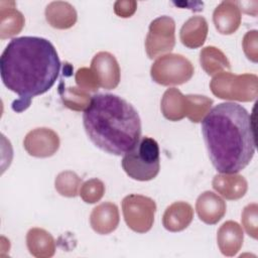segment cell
<instances>
[{
    "label": "cell",
    "instance_id": "cell-27",
    "mask_svg": "<svg viewBox=\"0 0 258 258\" xmlns=\"http://www.w3.org/2000/svg\"><path fill=\"white\" fill-rule=\"evenodd\" d=\"M258 206L256 203H252L247 205L242 212L241 222L246 233L252 237L253 239H257L258 230Z\"/></svg>",
    "mask_w": 258,
    "mask_h": 258
},
{
    "label": "cell",
    "instance_id": "cell-13",
    "mask_svg": "<svg viewBox=\"0 0 258 258\" xmlns=\"http://www.w3.org/2000/svg\"><path fill=\"white\" fill-rule=\"evenodd\" d=\"M242 20L240 8L236 1H223L213 12V22L221 34L229 35L237 31Z\"/></svg>",
    "mask_w": 258,
    "mask_h": 258
},
{
    "label": "cell",
    "instance_id": "cell-29",
    "mask_svg": "<svg viewBox=\"0 0 258 258\" xmlns=\"http://www.w3.org/2000/svg\"><path fill=\"white\" fill-rule=\"evenodd\" d=\"M258 33L257 30H250L246 32L242 40V47L245 55L253 62L258 61Z\"/></svg>",
    "mask_w": 258,
    "mask_h": 258
},
{
    "label": "cell",
    "instance_id": "cell-28",
    "mask_svg": "<svg viewBox=\"0 0 258 258\" xmlns=\"http://www.w3.org/2000/svg\"><path fill=\"white\" fill-rule=\"evenodd\" d=\"M75 81L80 89L87 92H96L100 88L96 76L89 68L79 69L76 73Z\"/></svg>",
    "mask_w": 258,
    "mask_h": 258
},
{
    "label": "cell",
    "instance_id": "cell-5",
    "mask_svg": "<svg viewBox=\"0 0 258 258\" xmlns=\"http://www.w3.org/2000/svg\"><path fill=\"white\" fill-rule=\"evenodd\" d=\"M210 89L219 99L251 102L258 96V78L254 74L235 75L222 72L213 77Z\"/></svg>",
    "mask_w": 258,
    "mask_h": 258
},
{
    "label": "cell",
    "instance_id": "cell-2",
    "mask_svg": "<svg viewBox=\"0 0 258 258\" xmlns=\"http://www.w3.org/2000/svg\"><path fill=\"white\" fill-rule=\"evenodd\" d=\"M202 133L214 167L220 173H237L252 160L255 137L247 110L236 103H221L202 122Z\"/></svg>",
    "mask_w": 258,
    "mask_h": 258
},
{
    "label": "cell",
    "instance_id": "cell-16",
    "mask_svg": "<svg viewBox=\"0 0 258 258\" xmlns=\"http://www.w3.org/2000/svg\"><path fill=\"white\" fill-rule=\"evenodd\" d=\"M194 219V209L185 202H175L169 205L162 216L163 227L172 233L186 229Z\"/></svg>",
    "mask_w": 258,
    "mask_h": 258
},
{
    "label": "cell",
    "instance_id": "cell-4",
    "mask_svg": "<svg viewBox=\"0 0 258 258\" xmlns=\"http://www.w3.org/2000/svg\"><path fill=\"white\" fill-rule=\"evenodd\" d=\"M121 165L132 179L148 181L155 178L160 169L158 143L148 136L140 138L134 147L124 154Z\"/></svg>",
    "mask_w": 258,
    "mask_h": 258
},
{
    "label": "cell",
    "instance_id": "cell-10",
    "mask_svg": "<svg viewBox=\"0 0 258 258\" xmlns=\"http://www.w3.org/2000/svg\"><path fill=\"white\" fill-rule=\"evenodd\" d=\"M90 69L96 76L101 88L112 90L119 85L121 79L120 67L112 53L108 51L96 53L91 61Z\"/></svg>",
    "mask_w": 258,
    "mask_h": 258
},
{
    "label": "cell",
    "instance_id": "cell-22",
    "mask_svg": "<svg viewBox=\"0 0 258 258\" xmlns=\"http://www.w3.org/2000/svg\"><path fill=\"white\" fill-rule=\"evenodd\" d=\"M200 63L209 76L229 71L231 64L226 54L216 46H206L200 52Z\"/></svg>",
    "mask_w": 258,
    "mask_h": 258
},
{
    "label": "cell",
    "instance_id": "cell-30",
    "mask_svg": "<svg viewBox=\"0 0 258 258\" xmlns=\"http://www.w3.org/2000/svg\"><path fill=\"white\" fill-rule=\"evenodd\" d=\"M137 9V2L134 0H119L114 3V12L121 18L131 17Z\"/></svg>",
    "mask_w": 258,
    "mask_h": 258
},
{
    "label": "cell",
    "instance_id": "cell-23",
    "mask_svg": "<svg viewBox=\"0 0 258 258\" xmlns=\"http://www.w3.org/2000/svg\"><path fill=\"white\" fill-rule=\"evenodd\" d=\"M58 93L63 105L67 108L77 112L85 111L89 107L92 100L89 92L84 91L79 87H59Z\"/></svg>",
    "mask_w": 258,
    "mask_h": 258
},
{
    "label": "cell",
    "instance_id": "cell-9",
    "mask_svg": "<svg viewBox=\"0 0 258 258\" xmlns=\"http://www.w3.org/2000/svg\"><path fill=\"white\" fill-rule=\"evenodd\" d=\"M59 137L50 128L39 127L29 131L23 140V147L26 152L37 158L52 156L59 148Z\"/></svg>",
    "mask_w": 258,
    "mask_h": 258
},
{
    "label": "cell",
    "instance_id": "cell-11",
    "mask_svg": "<svg viewBox=\"0 0 258 258\" xmlns=\"http://www.w3.org/2000/svg\"><path fill=\"white\" fill-rule=\"evenodd\" d=\"M196 211L202 222L208 225H215L225 216L227 206L226 202L217 194L206 190L197 199Z\"/></svg>",
    "mask_w": 258,
    "mask_h": 258
},
{
    "label": "cell",
    "instance_id": "cell-17",
    "mask_svg": "<svg viewBox=\"0 0 258 258\" xmlns=\"http://www.w3.org/2000/svg\"><path fill=\"white\" fill-rule=\"evenodd\" d=\"M47 23L56 29H69L73 27L78 19L75 7L66 1H52L44 11Z\"/></svg>",
    "mask_w": 258,
    "mask_h": 258
},
{
    "label": "cell",
    "instance_id": "cell-3",
    "mask_svg": "<svg viewBox=\"0 0 258 258\" xmlns=\"http://www.w3.org/2000/svg\"><path fill=\"white\" fill-rule=\"evenodd\" d=\"M83 124L90 140L101 150L125 154L141 136V121L136 109L113 94H97L84 111Z\"/></svg>",
    "mask_w": 258,
    "mask_h": 258
},
{
    "label": "cell",
    "instance_id": "cell-7",
    "mask_svg": "<svg viewBox=\"0 0 258 258\" xmlns=\"http://www.w3.org/2000/svg\"><path fill=\"white\" fill-rule=\"evenodd\" d=\"M156 212L155 202L142 195H128L122 201L123 218L129 229L144 234L148 232L154 223Z\"/></svg>",
    "mask_w": 258,
    "mask_h": 258
},
{
    "label": "cell",
    "instance_id": "cell-18",
    "mask_svg": "<svg viewBox=\"0 0 258 258\" xmlns=\"http://www.w3.org/2000/svg\"><path fill=\"white\" fill-rule=\"evenodd\" d=\"M209 26L205 17L192 16L181 26L179 38L181 43L187 48L201 47L208 36Z\"/></svg>",
    "mask_w": 258,
    "mask_h": 258
},
{
    "label": "cell",
    "instance_id": "cell-15",
    "mask_svg": "<svg viewBox=\"0 0 258 258\" xmlns=\"http://www.w3.org/2000/svg\"><path fill=\"white\" fill-rule=\"evenodd\" d=\"M244 233L235 221L225 222L217 232V243L221 253L227 257L235 256L242 248Z\"/></svg>",
    "mask_w": 258,
    "mask_h": 258
},
{
    "label": "cell",
    "instance_id": "cell-21",
    "mask_svg": "<svg viewBox=\"0 0 258 258\" xmlns=\"http://www.w3.org/2000/svg\"><path fill=\"white\" fill-rule=\"evenodd\" d=\"M25 23L23 14L15 8V2H8V7L0 4V38L5 39L18 34Z\"/></svg>",
    "mask_w": 258,
    "mask_h": 258
},
{
    "label": "cell",
    "instance_id": "cell-24",
    "mask_svg": "<svg viewBox=\"0 0 258 258\" xmlns=\"http://www.w3.org/2000/svg\"><path fill=\"white\" fill-rule=\"evenodd\" d=\"M82 178L72 170L59 172L54 179V188L62 197L75 198L79 195Z\"/></svg>",
    "mask_w": 258,
    "mask_h": 258
},
{
    "label": "cell",
    "instance_id": "cell-26",
    "mask_svg": "<svg viewBox=\"0 0 258 258\" xmlns=\"http://www.w3.org/2000/svg\"><path fill=\"white\" fill-rule=\"evenodd\" d=\"M105 184L99 178H91L82 183L79 195L87 204H95L99 202L105 194Z\"/></svg>",
    "mask_w": 258,
    "mask_h": 258
},
{
    "label": "cell",
    "instance_id": "cell-19",
    "mask_svg": "<svg viewBox=\"0 0 258 258\" xmlns=\"http://www.w3.org/2000/svg\"><path fill=\"white\" fill-rule=\"evenodd\" d=\"M161 113L169 121H180L187 114V98L186 95L176 88L167 89L160 102Z\"/></svg>",
    "mask_w": 258,
    "mask_h": 258
},
{
    "label": "cell",
    "instance_id": "cell-8",
    "mask_svg": "<svg viewBox=\"0 0 258 258\" xmlns=\"http://www.w3.org/2000/svg\"><path fill=\"white\" fill-rule=\"evenodd\" d=\"M144 44L146 54L151 59L170 52L175 45L174 20L166 15L152 20Z\"/></svg>",
    "mask_w": 258,
    "mask_h": 258
},
{
    "label": "cell",
    "instance_id": "cell-12",
    "mask_svg": "<svg viewBox=\"0 0 258 258\" xmlns=\"http://www.w3.org/2000/svg\"><path fill=\"white\" fill-rule=\"evenodd\" d=\"M120 222L118 207L105 202L95 207L90 215V225L92 229L100 235H108L114 232Z\"/></svg>",
    "mask_w": 258,
    "mask_h": 258
},
{
    "label": "cell",
    "instance_id": "cell-25",
    "mask_svg": "<svg viewBox=\"0 0 258 258\" xmlns=\"http://www.w3.org/2000/svg\"><path fill=\"white\" fill-rule=\"evenodd\" d=\"M187 114L186 117L194 123H199L210 112L213 100L202 95H186Z\"/></svg>",
    "mask_w": 258,
    "mask_h": 258
},
{
    "label": "cell",
    "instance_id": "cell-14",
    "mask_svg": "<svg viewBox=\"0 0 258 258\" xmlns=\"http://www.w3.org/2000/svg\"><path fill=\"white\" fill-rule=\"evenodd\" d=\"M212 186L224 199L236 201L245 196L248 189V182L241 174L219 173L214 176Z\"/></svg>",
    "mask_w": 258,
    "mask_h": 258
},
{
    "label": "cell",
    "instance_id": "cell-20",
    "mask_svg": "<svg viewBox=\"0 0 258 258\" xmlns=\"http://www.w3.org/2000/svg\"><path fill=\"white\" fill-rule=\"evenodd\" d=\"M26 246L36 258H49L55 253V241L50 233L41 228H31L26 234Z\"/></svg>",
    "mask_w": 258,
    "mask_h": 258
},
{
    "label": "cell",
    "instance_id": "cell-1",
    "mask_svg": "<svg viewBox=\"0 0 258 258\" xmlns=\"http://www.w3.org/2000/svg\"><path fill=\"white\" fill-rule=\"evenodd\" d=\"M60 60L53 44L43 37L13 38L0 58V75L4 86L18 95L12 109L22 112L32 98L46 93L56 82Z\"/></svg>",
    "mask_w": 258,
    "mask_h": 258
},
{
    "label": "cell",
    "instance_id": "cell-6",
    "mask_svg": "<svg viewBox=\"0 0 258 258\" xmlns=\"http://www.w3.org/2000/svg\"><path fill=\"white\" fill-rule=\"evenodd\" d=\"M195 73L192 63L183 55L166 53L158 56L150 68L153 82L161 86H176L188 82Z\"/></svg>",
    "mask_w": 258,
    "mask_h": 258
}]
</instances>
